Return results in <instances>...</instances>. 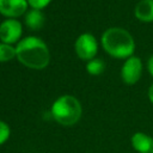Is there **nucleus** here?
I'll use <instances>...</instances> for the list:
<instances>
[{"mask_svg": "<svg viewBox=\"0 0 153 153\" xmlns=\"http://www.w3.org/2000/svg\"><path fill=\"white\" fill-rule=\"evenodd\" d=\"M22 35V25L14 19L5 20L0 25V39L4 43H14Z\"/></svg>", "mask_w": 153, "mask_h": 153, "instance_id": "423d86ee", "label": "nucleus"}, {"mask_svg": "<svg viewBox=\"0 0 153 153\" xmlns=\"http://www.w3.org/2000/svg\"><path fill=\"white\" fill-rule=\"evenodd\" d=\"M104 62H103V60H100V59H92V60H90L88 61V63L86 65V68H87V71H88V73L90 74H92V75H98V74H100L103 71H104Z\"/></svg>", "mask_w": 153, "mask_h": 153, "instance_id": "f8f14e48", "label": "nucleus"}, {"mask_svg": "<svg viewBox=\"0 0 153 153\" xmlns=\"http://www.w3.org/2000/svg\"><path fill=\"white\" fill-rule=\"evenodd\" d=\"M148 98L151 100V103L153 104V84L151 85V87L148 88Z\"/></svg>", "mask_w": 153, "mask_h": 153, "instance_id": "dca6fc26", "label": "nucleus"}, {"mask_svg": "<svg viewBox=\"0 0 153 153\" xmlns=\"http://www.w3.org/2000/svg\"><path fill=\"white\" fill-rule=\"evenodd\" d=\"M25 23H26L27 27H30L31 30H38L44 24V16L42 14V12L39 10L33 8L26 13Z\"/></svg>", "mask_w": 153, "mask_h": 153, "instance_id": "9d476101", "label": "nucleus"}, {"mask_svg": "<svg viewBox=\"0 0 153 153\" xmlns=\"http://www.w3.org/2000/svg\"><path fill=\"white\" fill-rule=\"evenodd\" d=\"M27 2H29L33 8L41 10V8H43L44 6H47V5L50 2V0H27Z\"/></svg>", "mask_w": 153, "mask_h": 153, "instance_id": "4468645a", "label": "nucleus"}, {"mask_svg": "<svg viewBox=\"0 0 153 153\" xmlns=\"http://www.w3.org/2000/svg\"><path fill=\"white\" fill-rule=\"evenodd\" d=\"M18 60L26 67L42 69L49 63V50L42 39L37 37H26L16 47Z\"/></svg>", "mask_w": 153, "mask_h": 153, "instance_id": "f257e3e1", "label": "nucleus"}, {"mask_svg": "<svg viewBox=\"0 0 153 153\" xmlns=\"http://www.w3.org/2000/svg\"><path fill=\"white\" fill-rule=\"evenodd\" d=\"M98 45L96 38L91 33H82L75 42L76 55L82 60H92L96 56Z\"/></svg>", "mask_w": 153, "mask_h": 153, "instance_id": "20e7f679", "label": "nucleus"}, {"mask_svg": "<svg viewBox=\"0 0 153 153\" xmlns=\"http://www.w3.org/2000/svg\"><path fill=\"white\" fill-rule=\"evenodd\" d=\"M134 14L141 22H153V0H141L136 4Z\"/></svg>", "mask_w": 153, "mask_h": 153, "instance_id": "1a4fd4ad", "label": "nucleus"}, {"mask_svg": "<svg viewBox=\"0 0 153 153\" xmlns=\"http://www.w3.org/2000/svg\"><path fill=\"white\" fill-rule=\"evenodd\" d=\"M27 7V0H0V13L6 17H19Z\"/></svg>", "mask_w": 153, "mask_h": 153, "instance_id": "0eeeda50", "label": "nucleus"}, {"mask_svg": "<svg viewBox=\"0 0 153 153\" xmlns=\"http://www.w3.org/2000/svg\"><path fill=\"white\" fill-rule=\"evenodd\" d=\"M131 145L139 153H153V137L145 133H135L131 136Z\"/></svg>", "mask_w": 153, "mask_h": 153, "instance_id": "6e6552de", "label": "nucleus"}, {"mask_svg": "<svg viewBox=\"0 0 153 153\" xmlns=\"http://www.w3.org/2000/svg\"><path fill=\"white\" fill-rule=\"evenodd\" d=\"M102 45L105 51L117 59L130 57L135 50L131 35L121 27H110L102 36Z\"/></svg>", "mask_w": 153, "mask_h": 153, "instance_id": "f03ea898", "label": "nucleus"}, {"mask_svg": "<svg viewBox=\"0 0 153 153\" xmlns=\"http://www.w3.org/2000/svg\"><path fill=\"white\" fill-rule=\"evenodd\" d=\"M147 67H148V71H149L151 75L153 76V55L149 57V60H148V63H147Z\"/></svg>", "mask_w": 153, "mask_h": 153, "instance_id": "2eb2a0df", "label": "nucleus"}, {"mask_svg": "<svg viewBox=\"0 0 153 153\" xmlns=\"http://www.w3.org/2000/svg\"><path fill=\"white\" fill-rule=\"evenodd\" d=\"M14 56H17L16 48H13L11 44H7V43H1L0 44V62L10 61Z\"/></svg>", "mask_w": 153, "mask_h": 153, "instance_id": "9b49d317", "label": "nucleus"}, {"mask_svg": "<svg viewBox=\"0 0 153 153\" xmlns=\"http://www.w3.org/2000/svg\"><path fill=\"white\" fill-rule=\"evenodd\" d=\"M142 73V63L140 57L130 56L126 60V62L122 66L121 76L122 80L128 85H134L139 81Z\"/></svg>", "mask_w": 153, "mask_h": 153, "instance_id": "39448f33", "label": "nucleus"}, {"mask_svg": "<svg viewBox=\"0 0 153 153\" xmlns=\"http://www.w3.org/2000/svg\"><path fill=\"white\" fill-rule=\"evenodd\" d=\"M51 114L59 123L72 126L76 123L81 116V105L73 96H62L54 102Z\"/></svg>", "mask_w": 153, "mask_h": 153, "instance_id": "7ed1b4c3", "label": "nucleus"}, {"mask_svg": "<svg viewBox=\"0 0 153 153\" xmlns=\"http://www.w3.org/2000/svg\"><path fill=\"white\" fill-rule=\"evenodd\" d=\"M8 135H10V128H8V126L5 122L0 121V145L4 143L7 140Z\"/></svg>", "mask_w": 153, "mask_h": 153, "instance_id": "ddd939ff", "label": "nucleus"}]
</instances>
